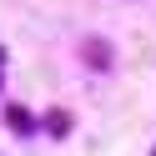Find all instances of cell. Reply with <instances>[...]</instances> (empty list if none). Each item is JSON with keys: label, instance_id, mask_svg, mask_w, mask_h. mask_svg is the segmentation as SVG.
<instances>
[]
</instances>
